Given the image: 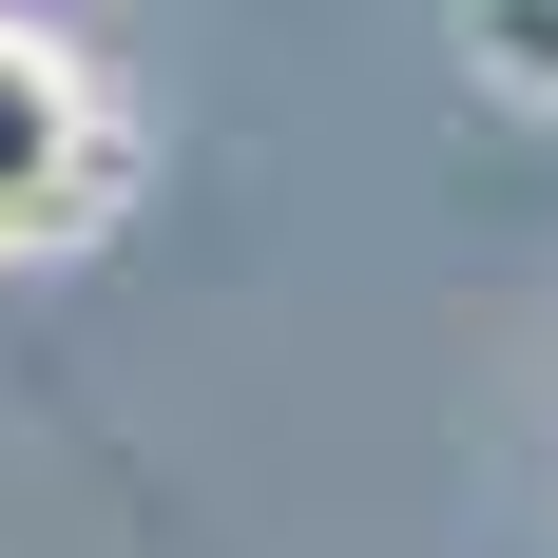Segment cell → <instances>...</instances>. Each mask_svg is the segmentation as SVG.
Returning <instances> with one entry per match:
<instances>
[{
	"mask_svg": "<svg viewBox=\"0 0 558 558\" xmlns=\"http://www.w3.org/2000/svg\"><path fill=\"white\" fill-rule=\"evenodd\" d=\"M116 213V97L77 77V39L0 20V251H77Z\"/></svg>",
	"mask_w": 558,
	"mask_h": 558,
	"instance_id": "1",
	"label": "cell"
},
{
	"mask_svg": "<svg viewBox=\"0 0 558 558\" xmlns=\"http://www.w3.org/2000/svg\"><path fill=\"white\" fill-rule=\"evenodd\" d=\"M462 77L558 116V0H462Z\"/></svg>",
	"mask_w": 558,
	"mask_h": 558,
	"instance_id": "2",
	"label": "cell"
}]
</instances>
